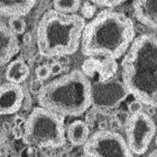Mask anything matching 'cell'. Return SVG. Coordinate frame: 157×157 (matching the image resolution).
Returning a JSON list of instances; mask_svg holds the SVG:
<instances>
[{"mask_svg":"<svg viewBox=\"0 0 157 157\" xmlns=\"http://www.w3.org/2000/svg\"><path fill=\"white\" fill-rule=\"evenodd\" d=\"M135 40V26L126 15L105 10L85 25L81 40L82 54L113 62L127 53Z\"/></svg>","mask_w":157,"mask_h":157,"instance_id":"obj_1","label":"cell"},{"mask_svg":"<svg viewBox=\"0 0 157 157\" xmlns=\"http://www.w3.org/2000/svg\"><path fill=\"white\" fill-rule=\"evenodd\" d=\"M143 102L140 101V100H138V99L135 98L134 101H131L130 103H129V105H128V109H129V112L130 113H136V112L138 111H141L143 110Z\"/></svg>","mask_w":157,"mask_h":157,"instance_id":"obj_19","label":"cell"},{"mask_svg":"<svg viewBox=\"0 0 157 157\" xmlns=\"http://www.w3.org/2000/svg\"><path fill=\"white\" fill-rule=\"evenodd\" d=\"M121 75L131 95L157 108V35L135 38L121 62Z\"/></svg>","mask_w":157,"mask_h":157,"instance_id":"obj_2","label":"cell"},{"mask_svg":"<svg viewBox=\"0 0 157 157\" xmlns=\"http://www.w3.org/2000/svg\"><path fill=\"white\" fill-rule=\"evenodd\" d=\"M29 75V67L21 59H16L10 62L6 69V78L9 82L21 83Z\"/></svg>","mask_w":157,"mask_h":157,"instance_id":"obj_14","label":"cell"},{"mask_svg":"<svg viewBox=\"0 0 157 157\" xmlns=\"http://www.w3.org/2000/svg\"><path fill=\"white\" fill-rule=\"evenodd\" d=\"M90 2L94 3L97 6L105 7V8H115L117 6H120L127 0H89Z\"/></svg>","mask_w":157,"mask_h":157,"instance_id":"obj_17","label":"cell"},{"mask_svg":"<svg viewBox=\"0 0 157 157\" xmlns=\"http://www.w3.org/2000/svg\"><path fill=\"white\" fill-rule=\"evenodd\" d=\"M155 144H156V146H157V135H156V138H155Z\"/></svg>","mask_w":157,"mask_h":157,"instance_id":"obj_22","label":"cell"},{"mask_svg":"<svg viewBox=\"0 0 157 157\" xmlns=\"http://www.w3.org/2000/svg\"><path fill=\"white\" fill-rule=\"evenodd\" d=\"M136 19L149 28H157V0H134Z\"/></svg>","mask_w":157,"mask_h":157,"instance_id":"obj_11","label":"cell"},{"mask_svg":"<svg viewBox=\"0 0 157 157\" xmlns=\"http://www.w3.org/2000/svg\"><path fill=\"white\" fill-rule=\"evenodd\" d=\"M80 0H54V9L66 13H74L80 8Z\"/></svg>","mask_w":157,"mask_h":157,"instance_id":"obj_15","label":"cell"},{"mask_svg":"<svg viewBox=\"0 0 157 157\" xmlns=\"http://www.w3.org/2000/svg\"><path fill=\"white\" fill-rule=\"evenodd\" d=\"M37 0H1V16L3 18L26 16L36 5Z\"/></svg>","mask_w":157,"mask_h":157,"instance_id":"obj_12","label":"cell"},{"mask_svg":"<svg viewBox=\"0 0 157 157\" xmlns=\"http://www.w3.org/2000/svg\"><path fill=\"white\" fill-rule=\"evenodd\" d=\"M35 73H36L37 80H40V81H44V80L48 78L49 76L52 75V73H51V66L45 65V64L38 66Z\"/></svg>","mask_w":157,"mask_h":157,"instance_id":"obj_18","label":"cell"},{"mask_svg":"<svg viewBox=\"0 0 157 157\" xmlns=\"http://www.w3.org/2000/svg\"><path fill=\"white\" fill-rule=\"evenodd\" d=\"M15 34L6 24L0 26V63L6 65L19 52V43Z\"/></svg>","mask_w":157,"mask_h":157,"instance_id":"obj_10","label":"cell"},{"mask_svg":"<svg viewBox=\"0 0 157 157\" xmlns=\"http://www.w3.org/2000/svg\"><path fill=\"white\" fill-rule=\"evenodd\" d=\"M49 66H51V73H52V75H59L63 70L62 64H61V63H57V62L53 63L52 65H49Z\"/></svg>","mask_w":157,"mask_h":157,"instance_id":"obj_20","label":"cell"},{"mask_svg":"<svg viewBox=\"0 0 157 157\" xmlns=\"http://www.w3.org/2000/svg\"><path fill=\"white\" fill-rule=\"evenodd\" d=\"M37 99L39 105L63 117H78L93 105L91 82L83 71L74 70L42 85Z\"/></svg>","mask_w":157,"mask_h":157,"instance_id":"obj_4","label":"cell"},{"mask_svg":"<svg viewBox=\"0 0 157 157\" xmlns=\"http://www.w3.org/2000/svg\"><path fill=\"white\" fill-rule=\"evenodd\" d=\"M8 26L15 34L20 35L26 30V21L21 17H11L9 19Z\"/></svg>","mask_w":157,"mask_h":157,"instance_id":"obj_16","label":"cell"},{"mask_svg":"<svg viewBox=\"0 0 157 157\" xmlns=\"http://www.w3.org/2000/svg\"><path fill=\"white\" fill-rule=\"evenodd\" d=\"M24 90L19 83L6 82L1 84L0 100H1V115L8 116L16 113L23 105Z\"/></svg>","mask_w":157,"mask_h":157,"instance_id":"obj_9","label":"cell"},{"mask_svg":"<svg viewBox=\"0 0 157 157\" xmlns=\"http://www.w3.org/2000/svg\"><path fill=\"white\" fill-rule=\"evenodd\" d=\"M85 63L90 65L95 72L98 73L99 78L94 83H92V100L93 105L97 108H113L118 105L121 101H124L127 98L130 92L126 88L124 81L119 80H111L110 78H102L99 72L95 70L94 65L92 64L91 59H89Z\"/></svg>","mask_w":157,"mask_h":157,"instance_id":"obj_8","label":"cell"},{"mask_svg":"<svg viewBox=\"0 0 157 157\" xmlns=\"http://www.w3.org/2000/svg\"><path fill=\"white\" fill-rule=\"evenodd\" d=\"M84 156H132L127 140L112 130H99L83 145Z\"/></svg>","mask_w":157,"mask_h":157,"instance_id":"obj_6","label":"cell"},{"mask_svg":"<svg viewBox=\"0 0 157 157\" xmlns=\"http://www.w3.org/2000/svg\"><path fill=\"white\" fill-rule=\"evenodd\" d=\"M85 25L84 18L76 13L48 10L43 15L37 26L38 53L47 59L74 54L81 46Z\"/></svg>","mask_w":157,"mask_h":157,"instance_id":"obj_3","label":"cell"},{"mask_svg":"<svg viewBox=\"0 0 157 157\" xmlns=\"http://www.w3.org/2000/svg\"><path fill=\"white\" fill-rule=\"evenodd\" d=\"M89 134L88 124L82 120H75L69 126L66 136L73 146H83L89 139Z\"/></svg>","mask_w":157,"mask_h":157,"instance_id":"obj_13","label":"cell"},{"mask_svg":"<svg viewBox=\"0 0 157 157\" xmlns=\"http://www.w3.org/2000/svg\"><path fill=\"white\" fill-rule=\"evenodd\" d=\"M156 134V124L151 116L144 111L131 113L126 122L127 143L134 155L147 151Z\"/></svg>","mask_w":157,"mask_h":157,"instance_id":"obj_7","label":"cell"},{"mask_svg":"<svg viewBox=\"0 0 157 157\" xmlns=\"http://www.w3.org/2000/svg\"><path fill=\"white\" fill-rule=\"evenodd\" d=\"M149 156H151V157L157 156V148H156V149H154V151H151V154H149Z\"/></svg>","mask_w":157,"mask_h":157,"instance_id":"obj_21","label":"cell"},{"mask_svg":"<svg viewBox=\"0 0 157 157\" xmlns=\"http://www.w3.org/2000/svg\"><path fill=\"white\" fill-rule=\"evenodd\" d=\"M24 141L36 148H61L66 143L63 116L44 107L33 109L24 127Z\"/></svg>","mask_w":157,"mask_h":157,"instance_id":"obj_5","label":"cell"}]
</instances>
